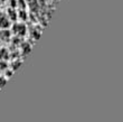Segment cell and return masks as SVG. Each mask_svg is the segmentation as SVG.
I'll return each mask as SVG.
<instances>
[{
    "instance_id": "obj_1",
    "label": "cell",
    "mask_w": 123,
    "mask_h": 122,
    "mask_svg": "<svg viewBox=\"0 0 123 122\" xmlns=\"http://www.w3.org/2000/svg\"><path fill=\"white\" fill-rule=\"evenodd\" d=\"M32 18L40 26L49 23L56 7L61 0H26Z\"/></svg>"
},
{
    "instance_id": "obj_2",
    "label": "cell",
    "mask_w": 123,
    "mask_h": 122,
    "mask_svg": "<svg viewBox=\"0 0 123 122\" xmlns=\"http://www.w3.org/2000/svg\"><path fill=\"white\" fill-rule=\"evenodd\" d=\"M12 34L16 37H19V38H23V37H25L27 34V32H28V28H27V26L25 25V23L24 21H21V23H16L12 25Z\"/></svg>"
},
{
    "instance_id": "obj_3",
    "label": "cell",
    "mask_w": 123,
    "mask_h": 122,
    "mask_svg": "<svg viewBox=\"0 0 123 122\" xmlns=\"http://www.w3.org/2000/svg\"><path fill=\"white\" fill-rule=\"evenodd\" d=\"M11 21L9 20L8 16L5 13H0V29H7L10 27Z\"/></svg>"
},
{
    "instance_id": "obj_4",
    "label": "cell",
    "mask_w": 123,
    "mask_h": 122,
    "mask_svg": "<svg viewBox=\"0 0 123 122\" xmlns=\"http://www.w3.org/2000/svg\"><path fill=\"white\" fill-rule=\"evenodd\" d=\"M6 15L8 16L10 21H16L18 19V11L16 10V8H11L10 7L8 9V13H6Z\"/></svg>"
},
{
    "instance_id": "obj_5",
    "label": "cell",
    "mask_w": 123,
    "mask_h": 122,
    "mask_svg": "<svg viewBox=\"0 0 123 122\" xmlns=\"http://www.w3.org/2000/svg\"><path fill=\"white\" fill-rule=\"evenodd\" d=\"M31 47L32 45L29 42H23L21 43V53H23L24 56H27L31 51Z\"/></svg>"
},
{
    "instance_id": "obj_6",
    "label": "cell",
    "mask_w": 123,
    "mask_h": 122,
    "mask_svg": "<svg viewBox=\"0 0 123 122\" xmlns=\"http://www.w3.org/2000/svg\"><path fill=\"white\" fill-rule=\"evenodd\" d=\"M9 57H10V54L6 48L0 49V59H1V61H7Z\"/></svg>"
},
{
    "instance_id": "obj_7",
    "label": "cell",
    "mask_w": 123,
    "mask_h": 122,
    "mask_svg": "<svg viewBox=\"0 0 123 122\" xmlns=\"http://www.w3.org/2000/svg\"><path fill=\"white\" fill-rule=\"evenodd\" d=\"M7 84V78L5 76H0V89H2Z\"/></svg>"
},
{
    "instance_id": "obj_8",
    "label": "cell",
    "mask_w": 123,
    "mask_h": 122,
    "mask_svg": "<svg viewBox=\"0 0 123 122\" xmlns=\"http://www.w3.org/2000/svg\"><path fill=\"white\" fill-rule=\"evenodd\" d=\"M0 1H1V2H3V1H6V0H0Z\"/></svg>"
}]
</instances>
